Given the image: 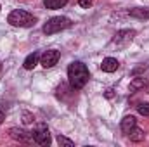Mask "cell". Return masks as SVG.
Here are the masks:
<instances>
[{"instance_id":"cell-1","label":"cell","mask_w":149,"mask_h":147,"mask_svg":"<svg viewBox=\"0 0 149 147\" xmlns=\"http://www.w3.org/2000/svg\"><path fill=\"white\" fill-rule=\"evenodd\" d=\"M88 78H90V71L83 62L74 61L68 66V81L73 90H81L87 85Z\"/></svg>"},{"instance_id":"cell-2","label":"cell","mask_w":149,"mask_h":147,"mask_svg":"<svg viewBox=\"0 0 149 147\" xmlns=\"http://www.w3.org/2000/svg\"><path fill=\"white\" fill-rule=\"evenodd\" d=\"M7 23L12 24V26H17V28H31L37 24V17L23 9H14L9 17H7Z\"/></svg>"},{"instance_id":"cell-3","label":"cell","mask_w":149,"mask_h":147,"mask_svg":"<svg viewBox=\"0 0 149 147\" xmlns=\"http://www.w3.org/2000/svg\"><path fill=\"white\" fill-rule=\"evenodd\" d=\"M70 26H71V19L70 17H66V16H54L43 24L42 31L45 35H54V33H59V31L70 28Z\"/></svg>"},{"instance_id":"cell-4","label":"cell","mask_w":149,"mask_h":147,"mask_svg":"<svg viewBox=\"0 0 149 147\" xmlns=\"http://www.w3.org/2000/svg\"><path fill=\"white\" fill-rule=\"evenodd\" d=\"M31 137H33V142H37L38 146H49L50 144V132L45 125H38L31 132Z\"/></svg>"},{"instance_id":"cell-5","label":"cell","mask_w":149,"mask_h":147,"mask_svg":"<svg viewBox=\"0 0 149 147\" xmlns=\"http://www.w3.org/2000/svg\"><path fill=\"white\" fill-rule=\"evenodd\" d=\"M59 57H61V52H59V50H56V49L45 50V52L40 55V64H42L45 69H47V68H52V66L57 64Z\"/></svg>"},{"instance_id":"cell-6","label":"cell","mask_w":149,"mask_h":147,"mask_svg":"<svg viewBox=\"0 0 149 147\" xmlns=\"http://www.w3.org/2000/svg\"><path fill=\"white\" fill-rule=\"evenodd\" d=\"M135 35H137L135 30H120V31L114 33L113 42L118 43V45H125V43H130V42L135 38Z\"/></svg>"},{"instance_id":"cell-7","label":"cell","mask_w":149,"mask_h":147,"mask_svg":"<svg viewBox=\"0 0 149 147\" xmlns=\"http://www.w3.org/2000/svg\"><path fill=\"white\" fill-rule=\"evenodd\" d=\"M9 133L14 140H19V142H31L33 140L31 132H24V130H19V128H10Z\"/></svg>"},{"instance_id":"cell-8","label":"cell","mask_w":149,"mask_h":147,"mask_svg":"<svg viewBox=\"0 0 149 147\" xmlns=\"http://www.w3.org/2000/svg\"><path fill=\"white\" fill-rule=\"evenodd\" d=\"M118 68H120V62H118L114 57H106V59H102V62H101V69H102L104 73H114Z\"/></svg>"},{"instance_id":"cell-9","label":"cell","mask_w":149,"mask_h":147,"mask_svg":"<svg viewBox=\"0 0 149 147\" xmlns=\"http://www.w3.org/2000/svg\"><path fill=\"white\" fill-rule=\"evenodd\" d=\"M128 16L135 17V19H149V7H134L128 9Z\"/></svg>"},{"instance_id":"cell-10","label":"cell","mask_w":149,"mask_h":147,"mask_svg":"<svg viewBox=\"0 0 149 147\" xmlns=\"http://www.w3.org/2000/svg\"><path fill=\"white\" fill-rule=\"evenodd\" d=\"M37 64H40V54H38V52H33V54H30V55L24 59L23 68H24V69H33Z\"/></svg>"},{"instance_id":"cell-11","label":"cell","mask_w":149,"mask_h":147,"mask_svg":"<svg viewBox=\"0 0 149 147\" xmlns=\"http://www.w3.org/2000/svg\"><path fill=\"white\" fill-rule=\"evenodd\" d=\"M134 126H137V119H135L134 116H125V118L121 119V132H123V133L130 132Z\"/></svg>"},{"instance_id":"cell-12","label":"cell","mask_w":149,"mask_h":147,"mask_svg":"<svg viewBox=\"0 0 149 147\" xmlns=\"http://www.w3.org/2000/svg\"><path fill=\"white\" fill-rule=\"evenodd\" d=\"M127 135H128V139H130L132 142H142L144 137H146V133H144L141 128H137V126H134L130 132H127Z\"/></svg>"},{"instance_id":"cell-13","label":"cell","mask_w":149,"mask_h":147,"mask_svg":"<svg viewBox=\"0 0 149 147\" xmlns=\"http://www.w3.org/2000/svg\"><path fill=\"white\" fill-rule=\"evenodd\" d=\"M66 3H68V0H43L45 9H50V10H54V9H61V7H64Z\"/></svg>"},{"instance_id":"cell-14","label":"cell","mask_w":149,"mask_h":147,"mask_svg":"<svg viewBox=\"0 0 149 147\" xmlns=\"http://www.w3.org/2000/svg\"><path fill=\"white\" fill-rule=\"evenodd\" d=\"M144 85H146V80L144 78H134L130 81V85H128V92H137V90L144 88Z\"/></svg>"},{"instance_id":"cell-15","label":"cell","mask_w":149,"mask_h":147,"mask_svg":"<svg viewBox=\"0 0 149 147\" xmlns=\"http://www.w3.org/2000/svg\"><path fill=\"white\" fill-rule=\"evenodd\" d=\"M57 144L59 146H64V147H73L74 142L71 139H68V137H64V135H57Z\"/></svg>"},{"instance_id":"cell-16","label":"cell","mask_w":149,"mask_h":147,"mask_svg":"<svg viewBox=\"0 0 149 147\" xmlns=\"http://www.w3.org/2000/svg\"><path fill=\"white\" fill-rule=\"evenodd\" d=\"M137 111H139V114H142V116H149V102H141V104L137 106Z\"/></svg>"},{"instance_id":"cell-17","label":"cell","mask_w":149,"mask_h":147,"mask_svg":"<svg viewBox=\"0 0 149 147\" xmlns=\"http://www.w3.org/2000/svg\"><path fill=\"white\" fill-rule=\"evenodd\" d=\"M33 121H35V116H33L31 112L24 111V112H23V123H24V125H31Z\"/></svg>"},{"instance_id":"cell-18","label":"cell","mask_w":149,"mask_h":147,"mask_svg":"<svg viewBox=\"0 0 149 147\" xmlns=\"http://www.w3.org/2000/svg\"><path fill=\"white\" fill-rule=\"evenodd\" d=\"M76 2H78V5L83 7V9H88V7L92 5V0H76Z\"/></svg>"},{"instance_id":"cell-19","label":"cell","mask_w":149,"mask_h":147,"mask_svg":"<svg viewBox=\"0 0 149 147\" xmlns=\"http://www.w3.org/2000/svg\"><path fill=\"white\" fill-rule=\"evenodd\" d=\"M144 71H146V64H141V66H139V68H135V69H134V71H132V74H134V76H137V74L144 73Z\"/></svg>"},{"instance_id":"cell-20","label":"cell","mask_w":149,"mask_h":147,"mask_svg":"<svg viewBox=\"0 0 149 147\" xmlns=\"http://www.w3.org/2000/svg\"><path fill=\"white\" fill-rule=\"evenodd\" d=\"M104 97H106V99H113V97H114V90L108 88V90L104 92Z\"/></svg>"},{"instance_id":"cell-21","label":"cell","mask_w":149,"mask_h":147,"mask_svg":"<svg viewBox=\"0 0 149 147\" xmlns=\"http://www.w3.org/2000/svg\"><path fill=\"white\" fill-rule=\"evenodd\" d=\"M3 119H5V112L0 109V126H2V123H3Z\"/></svg>"},{"instance_id":"cell-22","label":"cell","mask_w":149,"mask_h":147,"mask_svg":"<svg viewBox=\"0 0 149 147\" xmlns=\"http://www.w3.org/2000/svg\"><path fill=\"white\" fill-rule=\"evenodd\" d=\"M146 92H148V94H149V85H148V88H146Z\"/></svg>"},{"instance_id":"cell-23","label":"cell","mask_w":149,"mask_h":147,"mask_svg":"<svg viewBox=\"0 0 149 147\" xmlns=\"http://www.w3.org/2000/svg\"><path fill=\"white\" fill-rule=\"evenodd\" d=\"M0 71H2V64H0Z\"/></svg>"},{"instance_id":"cell-24","label":"cell","mask_w":149,"mask_h":147,"mask_svg":"<svg viewBox=\"0 0 149 147\" xmlns=\"http://www.w3.org/2000/svg\"><path fill=\"white\" fill-rule=\"evenodd\" d=\"M0 9H2V5H0Z\"/></svg>"}]
</instances>
